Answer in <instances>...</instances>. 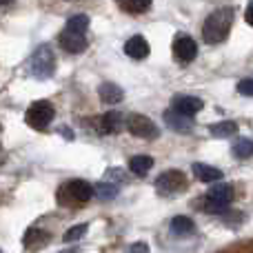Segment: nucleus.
<instances>
[{
  "mask_svg": "<svg viewBox=\"0 0 253 253\" xmlns=\"http://www.w3.org/2000/svg\"><path fill=\"white\" fill-rule=\"evenodd\" d=\"M62 133H65L67 140H74V131H71V129H62Z\"/></svg>",
  "mask_w": 253,
  "mask_h": 253,
  "instance_id": "cd10ccee",
  "label": "nucleus"
},
{
  "mask_svg": "<svg viewBox=\"0 0 253 253\" xmlns=\"http://www.w3.org/2000/svg\"><path fill=\"white\" fill-rule=\"evenodd\" d=\"M0 253H2V251H0Z\"/></svg>",
  "mask_w": 253,
  "mask_h": 253,
  "instance_id": "7c9ffc66",
  "label": "nucleus"
},
{
  "mask_svg": "<svg viewBox=\"0 0 253 253\" xmlns=\"http://www.w3.org/2000/svg\"><path fill=\"white\" fill-rule=\"evenodd\" d=\"M171 107H173L175 111H182V114L187 116H196L198 111H202V100L196 96H184V93H178V96H173V100H171Z\"/></svg>",
  "mask_w": 253,
  "mask_h": 253,
  "instance_id": "f8f14e48",
  "label": "nucleus"
},
{
  "mask_svg": "<svg viewBox=\"0 0 253 253\" xmlns=\"http://www.w3.org/2000/svg\"><path fill=\"white\" fill-rule=\"evenodd\" d=\"M173 56L178 58L180 62H191L193 58L198 56L196 40H193L191 36H187V34L175 36V40H173Z\"/></svg>",
  "mask_w": 253,
  "mask_h": 253,
  "instance_id": "6e6552de",
  "label": "nucleus"
},
{
  "mask_svg": "<svg viewBox=\"0 0 253 253\" xmlns=\"http://www.w3.org/2000/svg\"><path fill=\"white\" fill-rule=\"evenodd\" d=\"M233 22V9L222 7L215 9L211 16H207L205 25H202V38L209 44H220L222 40H227L229 31H231Z\"/></svg>",
  "mask_w": 253,
  "mask_h": 253,
  "instance_id": "f257e3e1",
  "label": "nucleus"
},
{
  "mask_svg": "<svg viewBox=\"0 0 253 253\" xmlns=\"http://www.w3.org/2000/svg\"><path fill=\"white\" fill-rule=\"evenodd\" d=\"M65 29L76 31V34H87V29H89V18L84 16V13H76V16H71L69 20H67V27H65Z\"/></svg>",
  "mask_w": 253,
  "mask_h": 253,
  "instance_id": "412c9836",
  "label": "nucleus"
},
{
  "mask_svg": "<svg viewBox=\"0 0 253 253\" xmlns=\"http://www.w3.org/2000/svg\"><path fill=\"white\" fill-rule=\"evenodd\" d=\"M245 18H247V22L253 27V2H249V7H247V11H245Z\"/></svg>",
  "mask_w": 253,
  "mask_h": 253,
  "instance_id": "bb28decb",
  "label": "nucleus"
},
{
  "mask_svg": "<svg viewBox=\"0 0 253 253\" xmlns=\"http://www.w3.org/2000/svg\"><path fill=\"white\" fill-rule=\"evenodd\" d=\"M153 167V158L151 156H135L129 160V171L135 175H147Z\"/></svg>",
  "mask_w": 253,
  "mask_h": 253,
  "instance_id": "a211bd4d",
  "label": "nucleus"
},
{
  "mask_svg": "<svg viewBox=\"0 0 253 253\" xmlns=\"http://www.w3.org/2000/svg\"><path fill=\"white\" fill-rule=\"evenodd\" d=\"M96 189L87 182V180H71L62 187V193L60 196H67V200L74 202V205H84L87 200H91Z\"/></svg>",
  "mask_w": 253,
  "mask_h": 253,
  "instance_id": "0eeeda50",
  "label": "nucleus"
},
{
  "mask_svg": "<svg viewBox=\"0 0 253 253\" xmlns=\"http://www.w3.org/2000/svg\"><path fill=\"white\" fill-rule=\"evenodd\" d=\"M29 71L34 78L47 80L56 74V53L51 51L49 44H40L29 58Z\"/></svg>",
  "mask_w": 253,
  "mask_h": 253,
  "instance_id": "f03ea898",
  "label": "nucleus"
},
{
  "mask_svg": "<svg viewBox=\"0 0 253 253\" xmlns=\"http://www.w3.org/2000/svg\"><path fill=\"white\" fill-rule=\"evenodd\" d=\"M209 133L213 138H229V135L238 133V125L231 123V120H222V123H215L209 126Z\"/></svg>",
  "mask_w": 253,
  "mask_h": 253,
  "instance_id": "6ab92c4d",
  "label": "nucleus"
},
{
  "mask_svg": "<svg viewBox=\"0 0 253 253\" xmlns=\"http://www.w3.org/2000/svg\"><path fill=\"white\" fill-rule=\"evenodd\" d=\"M126 129H129L131 135L142 138V140H156L158 135H160L158 125L153 123L151 118L142 116V114H131L129 118H126Z\"/></svg>",
  "mask_w": 253,
  "mask_h": 253,
  "instance_id": "423d86ee",
  "label": "nucleus"
},
{
  "mask_svg": "<svg viewBox=\"0 0 253 253\" xmlns=\"http://www.w3.org/2000/svg\"><path fill=\"white\" fill-rule=\"evenodd\" d=\"M98 96H100V100L107 102V105H116V102H120L125 98V91L114 83H102L100 87H98Z\"/></svg>",
  "mask_w": 253,
  "mask_h": 253,
  "instance_id": "2eb2a0df",
  "label": "nucleus"
},
{
  "mask_svg": "<svg viewBox=\"0 0 253 253\" xmlns=\"http://www.w3.org/2000/svg\"><path fill=\"white\" fill-rule=\"evenodd\" d=\"M126 253H149V247L144 242H133V245L126 249Z\"/></svg>",
  "mask_w": 253,
  "mask_h": 253,
  "instance_id": "a878e982",
  "label": "nucleus"
},
{
  "mask_svg": "<svg viewBox=\"0 0 253 253\" xmlns=\"http://www.w3.org/2000/svg\"><path fill=\"white\" fill-rule=\"evenodd\" d=\"M184 189H187V175H184L180 169H169L156 178V191L165 198L178 196V193H182Z\"/></svg>",
  "mask_w": 253,
  "mask_h": 253,
  "instance_id": "20e7f679",
  "label": "nucleus"
},
{
  "mask_svg": "<svg viewBox=\"0 0 253 253\" xmlns=\"http://www.w3.org/2000/svg\"><path fill=\"white\" fill-rule=\"evenodd\" d=\"M165 123L169 129L178 131V133H189L193 129V116H187L182 111H175L171 107L169 111H165Z\"/></svg>",
  "mask_w": 253,
  "mask_h": 253,
  "instance_id": "1a4fd4ad",
  "label": "nucleus"
},
{
  "mask_svg": "<svg viewBox=\"0 0 253 253\" xmlns=\"http://www.w3.org/2000/svg\"><path fill=\"white\" fill-rule=\"evenodd\" d=\"M9 2H11V0H0V4H9Z\"/></svg>",
  "mask_w": 253,
  "mask_h": 253,
  "instance_id": "c756f323",
  "label": "nucleus"
},
{
  "mask_svg": "<svg viewBox=\"0 0 253 253\" xmlns=\"http://www.w3.org/2000/svg\"><path fill=\"white\" fill-rule=\"evenodd\" d=\"M123 126H125V120L118 111H107V114L100 118V131L102 133H109V135L120 133Z\"/></svg>",
  "mask_w": 253,
  "mask_h": 253,
  "instance_id": "4468645a",
  "label": "nucleus"
},
{
  "mask_svg": "<svg viewBox=\"0 0 253 253\" xmlns=\"http://www.w3.org/2000/svg\"><path fill=\"white\" fill-rule=\"evenodd\" d=\"M93 189H96V193H98L100 200H114V198L118 196V187L111 184V182H100L98 187H93Z\"/></svg>",
  "mask_w": 253,
  "mask_h": 253,
  "instance_id": "4be33fe9",
  "label": "nucleus"
},
{
  "mask_svg": "<svg viewBox=\"0 0 253 253\" xmlns=\"http://www.w3.org/2000/svg\"><path fill=\"white\" fill-rule=\"evenodd\" d=\"M123 7L129 13H144L151 7V0H123Z\"/></svg>",
  "mask_w": 253,
  "mask_h": 253,
  "instance_id": "5701e85b",
  "label": "nucleus"
},
{
  "mask_svg": "<svg viewBox=\"0 0 253 253\" xmlns=\"http://www.w3.org/2000/svg\"><path fill=\"white\" fill-rule=\"evenodd\" d=\"M49 240H51V233H47L40 227H31L27 229L25 238H22V245H25L27 251H40L49 245Z\"/></svg>",
  "mask_w": 253,
  "mask_h": 253,
  "instance_id": "9d476101",
  "label": "nucleus"
},
{
  "mask_svg": "<svg viewBox=\"0 0 253 253\" xmlns=\"http://www.w3.org/2000/svg\"><path fill=\"white\" fill-rule=\"evenodd\" d=\"M60 253H80L78 247H69V249H65V251H60Z\"/></svg>",
  "mask_w": 253,
  "mask_h": 253,
  "instance_id": "c85d7f7f",
  "label": "nucleus"
},
{
  "mask_svg": "<svg viewBox=\"0 0 253 253\" xmlns=\"http://www.w3.org/2000/svg\"><path fill=\"white\" fill-rule=\"evenodd\" d=\"M196 231V224H193L191 218H187V215H175L173 220H171V233H175V236H189V233Z\"/></svg>",
  "mask_w": 253,
  "mask_h": 253,
  "instance_id": "f3484780",
  "label": "nucleus"
},
{
  "mask_svg": "<svg viewBox=\"0 0 253 253\" xmlns=\"http://www.w3.org/2000/svg\"><path fill=\"white\" fill-rule=\"evenodd\" d=\"M231 153L238 158V160H249V158L253 156V140H238L236 144L231 147Z\"/></svg>",
  "mask_w": 253,
  "mask_h": 253,
  "instance_id": "aec40b11",
  "label": "nucleus"
},
{
  "mask_svg": "<svg viewBox=\"0 0 253 253\" xmlns=\"http://www.w3.org/2000/svg\"><path fill=\"white\" fill-rule=\"evenodd\" d=\"M149 42L144 40V36H131L129 40L125 42V53L133 60H142V58L149 56Z\"/></svg>",
  "mask_w": 253,
  "mask_h": 253,
  "instance_id": "ddd939ff",
  "label": "nucleus"
},
{
  "mask_svg": "<svg viewBox=\"0 0 253 253\" xmlns=\"http://www.w3.org/2000/svg\"><path fill=\"white\" fill-rule=\"evenodd\" d=\"M231 200H233V187L231 184H218V187L209 189L202 209H205L207 213H224V211H229Z\"/></svg>",
  "mask_w": 253,
  "mask_h": 253,
  "instance_id": "39448f33",
  "label": "nucleus"
},
{
  "mask_svg": "<svg viewBox=\"0 0 253 253\" xmlns=\"http://www.w3.org/2000/svg\"><path fill=\"white\" fill-rule=\"evenodd\" d=\"M238 91L242 93V96H253V78H245L238 83Z\"/></svg>",
  "mask_w": 253,
  "mask_h": 253,
  "instance_id": "393cba45",
  "label": "nucleus"
},
{
  "mask_svg": "<svg viewBox=\"0 0 253 253\" xmlns=\"http://www.w3.org/2000/svg\"><path fill=\"white\" fill-rule=\"evenodd\" d=\"M193 175H196L200 182H218V180L222 178V171L211 165H205V162H196V165H193Z\"/></svg>",
  "mask_w": 253,
  "mask_h": 253,
  "instance_id": "dca6fc26",
  "label": "nucleus"
},
{
  "mask_svg": "<svg viewBox=\"0 0 253 253\" xmlns=\"http://www.w3.org/2000/svg\"><path fill=\"white\" fill-rule=\"evenodd\" d=\"M60 47L67 53H83L87 49V38H84V34H76V31L65 29L60 34Z\"/></svg>",
  "mask_w": 253,
  "mask_h": 253,
  "instance_id": "9b49d317",
  "label": "nucleus"
},
{
  "mask_svg": "<svg viewBox=\"0 0 253 253\" xmlns=\"http://www.w3.org/2000/svg\"><path fill=\"white\" fill-rule=\"evenodd\" d=\"M53 116H56V109L49 100H36L34 105L27 109L25 114V123L36 131H44L49 125L53 123Z\"/></svg>",
  "mask_w": 253,
  "mask_h": 253,
  "instance_id": "7ed1b4c3",
  "label": "nucleus"
},
{
  "mask_svg": "<svg viewBox=\"0 0 253 253\" xmlns=\"http://www.w3.org/2000/svg\"><path fill=\"white\" fill-rule=\"evenodd\" d=\"M87 229H89V224H76V227H71L69 231H65V236H62V240L65 242H76V240H80V238L87 233Z\"/></svg>",
  "mask_w": 253,
  "mask_h": 253,
  "instance_id": "b1692460",
  "label": "nucleus"
}]
</instances>
